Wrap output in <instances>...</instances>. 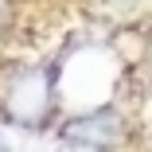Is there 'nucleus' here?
Listing matches in <instances>:
<instances>
[{"instance_id":"obj_1","label":"nucleus","mask_w":152,"mask_h":152,"mask_svg":"<svg viewBox=\"0 0 152 152\" xmlns=\"http://www.w3.org/2000/svg\"><path fill=\"white\" fill-rule=\"evenodd\" d=\"M4 113L12 125L23 129H43L55 113V78L51 66H23L4 86Z\"/></svg>"},{"instance_id":"obj_2","label":"nucleus","mask_w":152,"mask_h":152,"mask_svg":"<svg viewBox=\"0 0 152 152\" xmlns=\"http://www.w3.org/2000/svg\"><path fill=\"white\" fill-rule=\"evenodd\" d=\"M58 137H63V144L82 148V152H113L125 140V121L113 109H90V113H78V117L63 121Z\"/></svg>"},{"instance_id":"obj_3","label":"nucleus","mask_w":152,"mask_h":152,"mask_svg":"<svg viewBox=\"0 0 152 152\" xmlns=\"http://www.w3.org/2000/svg\"><path fill=\"white\" fill-rule=\"evenodd\" d=\"M8 16H12V4H8V0H0V35L8 31Z\"/></svg>"},{"instance_id":"obj_4","label":"nucleus","mask_w":152,"mask_h":152,"mask_svg":"<svg viewBox=\"0 0 152 152\" xmlns=\"http://www.w3.org/2000/svg\"><path fill=\"white\" fill-rule=\"evenodd\" d=\"M0 152H8V140H4V137H0Z\"/></svg>"},{"instance_id":"obj_5","label":"nucleus","mask_w":152,"mask_h":152,"mask_svg":"<svg viewBox=\"0 0 152 152\" xmlns=\"http://www.w3.org/2000/svg\"><path fill=\"white\" fill-rule=\"evenodd\" d=\"M117 4H133V0H117Z\"/></svg>"}]
</instances>
